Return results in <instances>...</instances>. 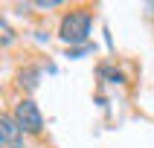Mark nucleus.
I'll list each match as a JSON object with an SVG mask.
<instances>
[{"label":"nucleus","instance_id":"nucleus-1","mask_svg":"<svg viewBox=\"0 0 154 148\" xmlns=\"http://www.w3.org/2000/svg\"><path fill=\"white\" fill-rule=\"evenodd\" d=\"M90 35V15L87 12H70L61 20V41L64 44H85Z\"/></svg>","mask_w":154,"mask_h":148},{"label":"nucleus","instance_id":"nucleus-2","mask_svg":"<svg viewBox=\"0 0 154 148\" xmlns=\"http://www.w3.org/2000/svg\"><path fill=\"white\" fill-rule=\"evenodd\" d=\"M15 119H17V125H20L26 134H41V128H44V119H41V113H38V107H35L32 99L17 102V107H15Z\"/></svg>","mask_w":154,"mask_h":148},{"label":"nucleus","instance_id":"nucleus-3","mask_svg":"<svg viewBox=\"0 0 154 148\" xmlns=\"http://www.w3.org/2000/svg\"><path fill=\"white\" fill-rule=\"evenodd\" d=\"M0 142H3V148H20L23 145V128L9 113L0 116Z\"/></svg>","mask_w":154,"mask_h":148},{"label":"nucleus","instance_id":"nucleus-4","mask_svg":"<svg viewBox=\"0 0 154 148\" xmlns=\"http://www.w3.org/2000/svg\"><path fill=\"white\" fill-rule=\"evenodd\" d=\"M0 32H3V44H12V29L6 20H0Z\"/></svg>","mask_w":154,"mask_h":148},{"label":"nucleus","instance_id":"nucleus-5","mask_svg":"<svg viewBox=\"0 0 154 148\" xmlns=\"http://www.w3.org/2000/svg\"><path fill=\"white\" fill-rule=\"evenodd\" d=\"M35 6L38 9H55V6H61V0H38Z\"/></svg>","mask_w":154,"mask_h":148}]
</instances>
